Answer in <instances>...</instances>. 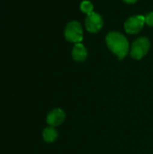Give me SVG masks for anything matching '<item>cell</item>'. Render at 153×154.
Here are the masks:
<instances>
[{
	"mask_svg": "<svg viewBox=\"0 0 153 154\" xmlns=\"http://www.w3.org/2000/svg\"><path fill=\"white\" fill-rule=\"evenodd\" d=\"M108 49L121 60H124L130 51V44L127 38L120 32H110L106 37Z\"/></svg>",
	"mask_w": 153,
	"mask_h": 154,
	"instance_id": "1",
	"label": "cell"
},
{
	"mask_svg": "<svg viewBox=\"0 0 153 154\" xmlns=\"http://www.w3.org/2000/svg\"><path fill=\"white\" fill-rule=\"evenodd\" d=\"M64 37L69 42L78 43L83 41V29L81 23L78 21L68 23L64 30Z\"/></svg>",
	"mask_w": 153,
	"mask_h": 154,
	"instance_id": "2",
	"label": "cell"
},
{
	"mask_svg": "<svg viewBox=\"0 0 153 154\" xmlns=\"http://www.w3.org/2000/svg\"><path fill=\"white\" fill-rule=\"evenodd\" d=\"M151 48L150 40L147 37H139L136 39L131 47V56L134 60H142L147 55Z\"/></svg>",
	"mask_w": 153,
	"mask_h": 154,
	"instance_id": "3",
	"label": "cell"
},
{
	"mask_svg": "<svg viewBox=\"0 0 153 154\" xmlns=\"http://www.w3.org/2000/svg\"><path fill=\"white\" fill-rule=\"evenodd\" d=\"M145 24V16L139 14V15H133L129 17L124 26V31L129 34H137L139 33L144 27Z\"/></svg>",
	"mask_w": 153,
	"mask_h": 154,
	"instance_id": "4",
	"label": "cell"
},
{
	"mask_svg": "<svg viewBox=\"0 0 153 154\" xmlns=\"http://www.w3.org/2000/svg\"><path fill=\"white\" fill-rule=\"evenodd\" d=\"M85 26L88 32L96 33L103 28L104 20L98 13L93 12L87 15L85 19Z\"/></svg>",
	"mask_w": 153,
	"mask_h": 154,
	"instance_id": "5",
	"label": "cell"
},
{
	"mask_svg": "<svg viewBox=\"0 0 153 154\" xmlns=\"http://www.w3.org/2000/svg\"><path fill=\"white\" fill-rule=\"evenodd\" d=\"M66 118V114L61 108H55L51 110L46 118L47 124L51 127H56L60 125Z\"/></svg>",
	"mask_w": 153,
	"mask_h": 154,
	"instance_id": "6",
	"label": "cell"
},
{
	"mask_svg": "<svg viewBox=\"0 0 153 154\" xmlns=\"http://www.w3.org/2000/svg\"><path fill=\"white\" fill-rule=\"evenodd\" d=\"M72 58L78 62L85 61L87 58V50L81 42L75 43L72 48Z\"/></svg>",
	"mask_w": 153,
	"mask_h": 154,
	"instance_id": "7",
	"label": "cell"
},
{
	"mask_svg": "<svg viewBox=\"0 0 153 154\" xmlns=\"http://www.w3.org/2000/svg\"><path fill=\"white\" fill-rule=\"evenodd\" d=\"M42 137L46 143H53L58 138V132L54 129V127H46L42 132Z\"/></svg>",
	"mask_w": 153,
	"mask_h": 154,
	"instance_id": "8",
	"label": "cell"
},
{
	"mask_svg": "<svg viewBox=\"0 0 153 154\" xmlns=\"http://www.w3.org/2000/svg\"><path fill=\"white\" fill-rule=\"evenodd\" d=\"M80 10L87 15L94 12V5L88 0H84L80 4Z\"/></svg>",
	"mask_w": 153,
	"mask_h": 154,
	"instance_id": "9",
	"label": "cell"
},
{
	"mask_svg": "<svg viewBox=\"0 0 153 154\" xmlns=\"http://www.w3.org/2000/svg\"><path fill=\"white\" fill-rule=\"evenodd\" d=\"M145 23L151 27H153V12H150L145 15Z\"/></svg>",
	"mask_w": 153,
	"mask_h": 154,
	"instance_id": "10",
	"label": "cell"
},
{
	"mask_svg": "<svg viewBox=\"0 0 153 154\" xmlns=\"http://www.w3.org/2000/svg\"><path fill=\"white\" fill-rule=\"evenodd\" d=\"M123 1L125 2V3H127V4H135L139 0H123Z\"/></svg>",
	"mask_w": 153,
	"mask_h": 154,
	"instance_id": "11",
	"label": "cell"
}]
</instances>
